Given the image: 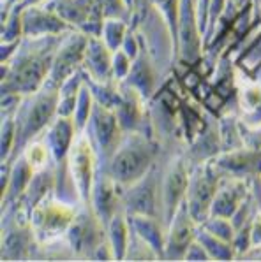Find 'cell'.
<instances>
[{
	"label": "cell",
	"mask_w": 261,
	"mask_h": 262,
	"mask_svg": "<svg viewBox=\"0 0 261 262\" xmlns=\"http://www.w3.org/2000/svg\"><path fill=\"white\" fill-rule=\"evenodd\" d=\"M139 169H142V159L136 153H124L115 162V172L118 178H132L138 174Z\"/></svg>",
	"instance_id": "cell-1"
}]
</instances>
